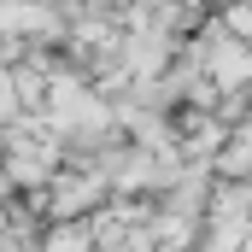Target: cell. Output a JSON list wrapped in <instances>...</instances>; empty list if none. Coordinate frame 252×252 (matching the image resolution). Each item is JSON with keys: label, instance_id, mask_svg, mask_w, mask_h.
Listing matches in <instances>:
<instances>
[{"label": "cell", "instance_id": "obj_1", "mask_svg": "<svg viewBox=\"0 0 252 252\" xmlns=\"http://www.w3.org/2000/svg\"><path fill=\"white\" fill-rule=\"evenodd\" d=\"M24 118V94H18V70L0 64V129H12Z\"/></svg>", "mask_w": 252, "mask_h": 252}, {"label": "cell", "instance_id": "obj_2", "mask_svg": "<svg viewBox=\"0 0 252 252\" xmlns=\"http://www.w3.org/2000/svg\"><path fill=\"white\" fill-rule=\"evenodd\" d=\"M41 252H88V229H82V223H59V229L41 241Z\"/></svg>", "mask_w": 252, "mask_h": 252}]
</instances>
